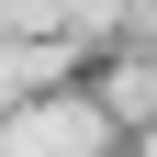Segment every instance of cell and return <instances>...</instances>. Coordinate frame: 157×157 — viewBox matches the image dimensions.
I'll use <instances>...</instances> for the list:
<instances>
[{
  "label": "cell",
  "mask_w": 157,
  "mask_h": 157,
  "mask_svg": "<svg viewBox=\"0 0 157 157\" xmlns=\"http://www.w3.org/2000/svg\"><path fill=\"white\" fill-rule=\"evenodd\" d=\"M124 112H157V56H146V67L124 78Z\"/></svg>",
  "instance_id": "2"
},
{
  "label": "cell",
  "mask_w": 157,
  "mask_h": 157,
  "mask_svg": "<svg viewBox=\"0 0 157 157\" xmlns=\"http://www.w3.org/2000/svg\"><path fill=\"white\" fill-rule=\"evenodd\" d=\"M112 112L101 101H11L0 112V157H101Z\"/></svg>",
  "instance_id": "1"
}]
</instances>
